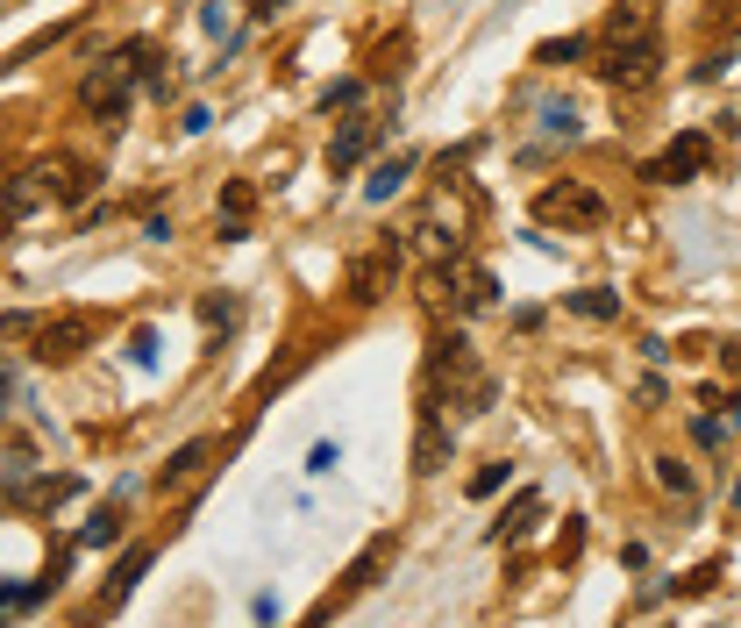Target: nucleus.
<instances>
[{
	"mask_svg": "<svg viewBox=\"0 0 741 628\" xmlns=\"http://www.w3.org/2000/svg\"><path fill=\"white\" fill-rule=\"evenodd\" d=\"M428 400L443 414H457V422H471V414H486L492 408V371L478 365V350L457 336V328H435V343H428Z\"/></svg>",
	"mask_w": 741,
	"mask_h": 628,
	"instance_id": "nucleus-1",
	"label": "nucleus"
},
{
	"mask_svg": "<svg viewBox=\"0 0 741 628\" xmlns=\"http://www.w3.org/2000/svg\"><path fill=\"white\" fill-rule=\"evenodd\" d=\"M143 57H150V43L135 36V43H122L115 57H100V65L79 79V108L94 115L100 129H122V122H129V94H135V72H143Z\"/></svg>",
	"mask_w": 741,
	"mask_h": 628,
	"instance_id": "nucleus-2",
	"label": "nucleus"
},
{
	"mask_svg": "<svg viewBox=\"0 0 741 628\" xmlns=\"http://www.w3.org/2000/svg\"><path fill=\"white\" fill-rule=\"evenodd\" d=\"M406 264V243L400 236H378V243H364L350 258V272H342V293H350V307H378L392 293V279H400Z\"/></svg>",
	"mask_w": 741,
	"mask_h": 628,
	"instance_id": "nucleus-3",
	"label": "nucleus"
},
{
	"mask_svg": "<svg viewBox=\"0 0 741 628\" xmlns=\"http://www.w3.org/2000/svg\"><path fill=\"white\" fill-rule=\"evenodd\" d=\"M94 336H100V314L94 307H57V314H43L36 322V365H72L79 350H94Z\"/></svg>",
	"mask_w": 741,
	"mask_h": 628,
	"instance_id": "nucleus-4",
	"label": "nucleus"
},
{
	"mask_svg": "<svg viewBox=\"0 0 741 628\" xmlns=\"http://www.w3.org/2000/svg\"><path fill=\"white\" fill-rule=\"evenodd\" d=\"M535 221L542 229H599V221H607V201H599L592 186H578V178H564V186L535 193Z\"/></svg>",
	"mask_w": 741,
	"mask_h": 628,
	"instance_id": "nucleus-5",
	"label": "nucleus"
},
{
	"mask_svg": "<svg viewBox=\"0 0 741 628\" xmlns=\"http://www.w3.org/2000/svg\"><path fill=\"white\" fill-rule=\"evenodd\" d=\"M29 178L43 186V201H57V207H79V201H94V164L86 158H72V151H51V158H36L29 164Z\"/></svg>",
	"mask_w": 741,
	"mask_h": 628,
	"instance_id": "nucleus-6",
	"label": "nucleus"
},
{
	"mask_svg": "<svg viewBox=\"0 0 741 628\" xmlns=\"http://www.w3.org/2000/svg\"><path fill=\"white\" fill-rule=\"evenodd\" d=\"M599 79L620 86V94H642V86H656L663 72V43H628V51H599Z\"/></svg>",
	"mask_w": 741,
	"mask_h": 628,
	"instance_id": "nucleus-7",
	"label": "nucleus"
},
{
	"mask_svg": "<svg viewBox=\"0 0 741 628\" xmlns=\"http://www.w3.org/2000/svg\"><path fill=\"white\" fill-rule=\"evenodd\" d=\"M656 29H663L656 0H613V8H607V22H599V51H628V43H656Z\"/></svg>",
	"mask_w": 741,
	"mask_h": 628,
	"instance_id": "nucleus-8",
	"label": "nucleus"
},
{
	"mask_svg": "<svg viewBox=\"0 0 741 628\" xmlns=\"http://www.w3.org/2000/svg\"><path fill=\"white\" fill-rule=\"evenodd\" d=\"M706 164H713V143H706L699 129H685V137H677L663 158H649V164H642V178H649V186H685V178H699V172H706Z\"/></svg>",
	"mask_w": 741,
	"mask_h": 628,
	"instance_id": "nucleus-9",
	"label": "nucleus"
},
{
	"mask_svg": "<svg viewBox=\"0 0 741 628\" xmlns=\"http://www.w3.org/2000/svg\"><path fill=\"white\" fill-rule=\"evenodd\" d=\"M378 137H385V122H371V115H350V122H342V137L336 143H328V172H357V164H364L371 158V143Z\"/></svg>",
	"mask_w": 741,
	"mask_h": 628,
	"instance_id": "nucleus-10",
	"label": "nucleus"
},
{
	"mask_svg": "<svg viewBox=\"0 0 741 628\" xmlns=\"http://www.w3.org/2000/svg\"><path fill=\"white\" fill-rule=\"evenodd\" d=\"M449 465V414L435 408H421V429H414V472H443Z\"/></svg>",
	"mask_w": 741,
	"mask_h": 628,
	"instance_id": "nucleus-11",
	"label": "nucleus"
},
{
	"mask_svg": "<svg viewBox=\"0 0 741 628\" xmlns=\"http://www.w3.org/2000/svg\"><path fill=\"white\" fill-rule=\"evenodd\" d=\"M385 557H392V535H378V543L364 550V557H357V564H350V572H342V593H336V600H328V607H322V615H336V607H342V600H350V593H364V586H378V564H385Z\"/></svg>",
	"mask_w": 741,
	"mask_h": 628,
	"instance_id": "nucleus-12",
	"label": "nucleus"
},
{
	"mask_svg": "<svg viewBox=\"0 0 741 628\" xmlns=\"http://www.w3.org/2000/svg\"><path fill=\"white\" fill-rule=\"evenodd\" d=\"M207 457H215V436H193L186 451H172V457H164L157 486H164V492H178V486H186V478H200V465H207Z\"/></svg>",
	"mask_w": 741,
	"mask_h": 628,
	"instance_id": "nucleus-13",
	"label": "nucleus"
},
{
	"mask_svg": "<svg viewBox=\"0 0 741 628\" xmlns=\"http://www.w3.org/2000/svg\"><path fill=\"white\" fill-rule=\"evenodd\" d=\"M535 515H542V492H521V500H513L506 515L492 521V543H521V535L535 529Z\"/></svg>",
	"mask_w": 741,
	"mask_h": 628,
	"instance_id": "nucleus-14",
	"label": "nucleus"
},
{
	"mask_svg": "<svg viewBox=\"0 0 741 628\" xmlns=\"http://www.w3.org/2000/svg\"><path fill=\"white\" fill-rule=\"evenodd\" d=\"M250 207H257V193L243 186V178H236V186L221 193V243H243V236H250V229H243V221H250Z\"/></svg>",
	"mask_w": 741,
	"mask_h": 628,
	"instance_id": "nucleus-15",
	"label": "nucleus"
},
{
	"mask_svg": "<svg viewBox=\"0 0 741 628\" xmlns=\"http://www.w3.org/2000/svg\"><path fill=\"white\" fill-rule=\"evenodd\" d=\"M406 172H414V158H406V151H400V158H378L371 178H364V193H371V201H392V193L406 186Z\"/></svg>",
	"mask_w": 741,
	"mask_h": 628,
	"instance_id": "nucleus-16",
	"label": "nucleus"
},
{
	"mask_svg": "<svg viewBox=\"0 0 741 628\" xmlns=\"http://www.w3.org/2000/svg\"><path fill=\"white\" fill-rule=\"evenodd\" d=\"M492 301H499V279L486 272V264H464V314H478Z\"/></svg>",
	"mask_w": 741,
	"mask_h": 628,
	"instance_id": "nucleus-17",
	"label": "nucleus"
},
{
	"mask_svg": "<svg viewBox=\"0 0 741 628\" xmlns=\"http://www.w3.org/2000/svg\"><path fill=\"white\" fill-rule=\"evenodd\" d=\"M570 314H585V322H613V314H620V301H613V293H599V286H585V293H570V301H564Z\"/></svg>",
	"mask_w": 741,
	"mask_h": 628,
	"instance_id": "nucleus-18",
	"label": "nucleus"
},
{
	"mask_svg": "<svg viewBox=\"0 0 741 628\" xmlns=\"http://www.w3.org/2000/svg\"><path fill=\"white\" fill-rule=\"evenodd\" d=\"M115 535H122V507H100V515L79 529V550H100V543H115Z\"/></svg>",
	"mask_w": 741,
	"mask_h": 628,
	"instance_id": "nucleus-19",
	"label": "nucleus"
},
{
	"mask_svg": "<svg viewBox=\"0 0 741 628\" xmlns=\"http://www.w3.org/2000/svg\"><path fill=\"white\" fill-rule=\"evenodd\" d=\"M578 57H585V36H549L535 51V65H578Z\"/></svg>",
	"mask_w": 741,
	"mask_h": 628,
	"instance_id": "nucleus-20",
	"label": "nucleus"
},
{
	"mask_svg": "<svg viewBox=\"0 0 741 628\" xmlns=\"http://www.w3.org/2000/svg\"><path fill=\"white\" fill-rule=\"evenodd\" d=\"M499 486H506V457H492V465H478V472H471V500H492Z\"/></svg>",
	"mask_w": 741,
	"mask_h": 628,
	"instance_id": "nucleus-21",
	"label": "nucleus"
},
{
	"mask_svg": "<svg viewBox=\"0 0 741 628\" xmlns=\"http://www.w3.org/2000/svg\"><path fill=\"white\" fill-rule=\"evenodd\" d=\"M542 129H549V137H578V108H564V100H549V108H542Z\"/></svg>",
	"mask_w": 741,
	"mask_h": 628,
	"instance_id": "nucleus-22",
	"label": "nucleus"
},
{
	"mask_svg": "<svg viewBox=\"0 0 741 628\" xmlns=\"http://www.w3.org/2000/svg\"><path fill=\"white\" fill-rule=\"evenodd\" d=\"M143 572H150V550H129V557L115 564V600H122V593H129V586H135V578H143Z\"/></svg>",
	"mask_w": 741,
	"mask_h": 628,
	"instance_id": "nucleus-23",
	"label": "nucleus"
},
{
	"mask_svg": "<svg viewBox=\"0 0 741 628\" xmlns=\"http://www.w3.org/2000/svg\"><path fill=\"white\" fill-rule=\"evenodd\" d=\"M656 478H663V486H677V492H691V472L677 465V457H656Z\"/></svg>",
	"mask_w": 741,
	"mask_h": 628,
	"instance_id": "nucleus-24",
	"label": "nucleus"
},
{
	"mask_svg": "<svg viewBox=\"0 0 741 628\" xmlns=\"http://www.w3.org/2000/svg\"><path fill=\"white\" fill-rule=\"evenodd\" d=\"M728 22H741V8H734V0H713V14H706V36H720Z\"/></svg>",
	"mask_w": 741,
	"mask_h": 628,
	"instance_id": "nucleus-25",
	"label": "nucleus"
},
{
	"mask_svg": "<svg viewBox=\"0 0 741 628\" xmlns=\"http://www.w3.org/2000/svg\"><path fill=\"white\" fill-rule=\"evenodd\" d=\"M350 100H357V79H342V86H328V94H322V108L336 115V108H350Z\"/></svg>",
	"mask_w": 741,
	"mask_h": 628,
	"instance_id": "nucleus-26",
	"label": "nucleus"
},
{
	"mask_svg": "<svg viewBox=\"0 0 741 628\" xmlns=\"http://www.w3.org/2000/svg\"><path fill=\"white\" fill-rule=\"evenodd\" d=\"M129 357H135V365H150V357H157V336H150V328H135V336H129Z\"/></svg>",
	"mask_w": 741,
	"mask_h": 628,
	"instance_id": "nucleus-27",
	"label": "nucleus"
},
{
	"mask_svg": "<svg viewBox=\"0 0 741 628\" xmlns=\"http://www.w3.org/2000/svg\"><path fill=\"white\" fill-rule=\"evenodd\" d=\"M342 465V451H336V443H314V457H307V472H336Z\"/></svg>",
	"mask_w": 741,
	"mask_h": 628,
	"instance_id": "nucleus-28",
	"label": "nucleus"
},
{
	"mask_svg": "<svg viewBox=\"0 0 741 628\" xmlns=\"http://www.w3.org/2000/svg\"><path fill=\"white\" fill-rule=\"evenodd\" d=\"M720 365H728V371H741V336H728V343H720Z\"/></svg>",
	"mask_w": 741,
	"mask_h": 628,
	"instance_id": "nucleus-29",
	"label": "nucleus"
},
{
	"mask_svg": "<svg viewBox=\"0 0 741 628\" xmlns=\"http://www.w3.org/2000/svg\"><path fill=\"white\" fill-rule=\"evenodd\" d=\"M734 507H741V478H734Z\"/></svg>",
	"mask_w": 741,
	"mask_h": 628,
	"instance_id": "nucleus-30",
	"label": "nucleus"
}]
</instances>
